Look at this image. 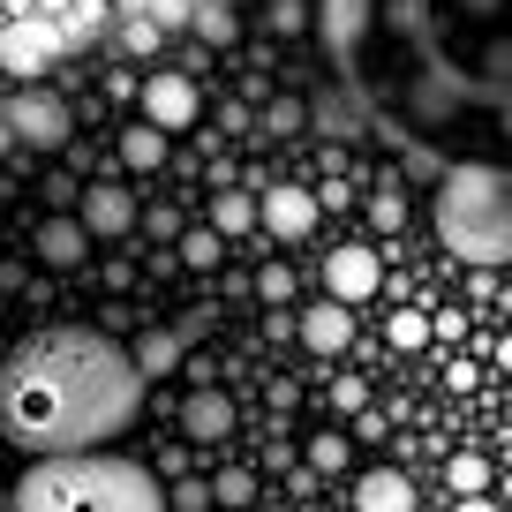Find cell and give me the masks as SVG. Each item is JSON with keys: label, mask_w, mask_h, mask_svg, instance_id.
<instances>
[{"label": "cell", "mask_w": 512, "mask_h": 512, "mask_svg": "<svg viewBox=\"0 0 512 512\" xmlns=\"http://www.w3.org/2000/svg\"><path fill=\"white\" fill-rule=\"evenodd\" d=\"M136 226H151V241H181V211H174V204H151Z\"/></svg>", "instance_id": "obj_30"}, {"label": "cell", "mask_w": 512, "mask_h": 512, "mask_svg": "<svg viewBox=\"0 0 512 512\" xmlns=\"http://www.w3.org/2000/svg\"><path fill=\"white\" fill-rule=\"evenodd\" d=\"M211 497H219L226 512H249L256 505V475L249 467H219V475H211Z\"/></svg>", "instance_id": "obj_22"}, {"label": "cell", "mask_w": 512, "mask_h": 512, "mask_svg": "<svg viewBox=\"0 0 512 512\" xmlns=\"http://www.w3.org/2000/svg\"><path fill=\"white\" fill-rule=\"evenodd\" d=\"M256 294H264V309H287L294 302V272L287 264H264V272H256Z\"/></svg>", "instance_id": "obj_29"}, {"label": "cell", "mask_w": 512, "mask_h": 512, "mask_svg": "<svg viewBox=\"0 0 512 512\" xmlns=\"http://www.w3.org/2000/svg\"><path fill=\"white\" fill-rule=\"evenodd\" d=\"M8 121H16V144L38 151V159L68 151V136H76V113H68V98L46 91V83H23V91L8 98Z\"/></svg>", "instance_id": "obj_4"}, {"label": "cell", "mask_w": 512, "mask_h": 512, "mask_svg": "<svg viewBox=\"0 0 512 512\" xmlns=\"http://www.w3.org/2000/svg\"><path fill=\"white\" fill-rule=\"evenodd\" d=\"M121 166H128V174H159V166H166V128L159 121L121 128Z\"/></svg>", "instance_id": "obj_18"}, {"label": "cell", "mask_w": 512, "mask_h": 512, "mask_svg": "<svg viewBox=\"0 0 512 512\" xmlns=\"http://www.w3.org/2000/svg\"><path fill=\"white\" fill-rule=\"evenodd\" d=\"M31 249H38V264H46V272H76L83 256H91V226L76 219V211H61V219H46L31 234Z\"/></svg>", "instance_id": "obj_11"}, {"label": "cell", "mask_w": 512, "mask_h": 512, "mask_svg": "<svg viewBox=\"0 0 512 512\" xmlns=\"http://www.w3.org/2000/svg\"><path fill=\"white\" fill-rule=\"evenodd\" d=\"M384 339L400 354H415V347H430V309H392V324H384Z\"/></svg>", "instance_id": "obj_23"}, {"label": "cell", "mask_w": 512, "mask_h": 512, "mask_svg": "<svg viewBox=\"0 0 512 512\" xmlns=\"http://www.w3.org/2000/svg\"><path fill=\"white\" fill-rule=\"evenodd\" d=\"M211 226H219L226 241H234V234H256V226H264L256 189H219V196H211Z\"/></svg>", "instance_id": "obj_17"}, {"label": "cell", "mask_w": 512, "mask_h": 512, "mask_svg": "<svg viewBox=\"0 0 512 512\" xmlns=\"http://www.w3.org/2000/svg\"><path fill=\"white\" fill-rule=\"evenodd\" d=\"M437 241L460 264H512V181L497 166H452L437 181Z\"/></svg>", "instance_id": "obj_3"}, {"label": "cell", "mask_w": 512, "mask_h": 512, "mask_svg": "<svg viewBox=\"0 0 512 512\" xmlns=\"http://www.w3.org/2000/svg\"><path fill=\"white\" fill-rule=\"evenodd\" d=\"M354 512H415V482H407L400 467H369V475L354 482Z\"/></svg>", "instance_id": "obj_13"}, {"label": "cell", "mask_w": 512, "mask_h": 512, "mask_svg": "<svg viewBox=\"0 0 512 512\" xmlns=\"http://www.w3.org/2000/svg\"><path fill=\"white\" fill-rule=\"evenodd\" d=\"M196 38H211V46H234V38H241V16H234V8H226V0H196Z\"/></svg>", "instance_id": "obj_20"}, {"label": "cell", "mask_w": 512, "mask_h": 512, "mask_svg": "<svg viewBox=\"0 0 512 512\" xmlns=\"http://www.w3.org/2000/svg\"><path fill=\"white\" fill-rule=\"evenodd\" d=\"M369 219H377L384 234H400V226H407V189H400V181H377V196H369Z\"/></svg>", "instance_id": "obj_24"}, {"label": "cell", "mask_w": 512, "mask_h": 512, "mask_svg": "<svg viewBox=\"0 0 512 512\" xmlns=\"http://www.w3.org/2000/svg\"><path fill=\"white\" fill-rule=\"evenodd\" d=\"M467 16H497V8H505V0H460Z\"/></svg>", "instance_id": "obj_35"}, {"label": "cell", "mask_w": 512, "mask_h": 512, "mask_svg": "<svg viewBox=\"0 0 512 512\" xmlns=\"http://www.w3.org/2000/svg\"><path fill=\"white\" fill-rule=\"evenodd\" d=\"M68 53V31L53 16H8L0 23V76H53V61Z\"/></svg>", "instance_id": "obj_5"}, {"label": "cell", "mask_w": 512, "mask_h": 512, "mask_svg": "<svg viewBox=\"0 0 512 512\" xmlns=\"http://www.w3.org/2000/svg\"><path fill=\"white\" fill-rule=\"evenodd\" d=\"M16 512H166V482L121 452H53L16 482Z\"/></svg>", "instance_id": "obj_2"}, {"label": "cell", "mask_w": 512, "mask_h": 512, "mask_svg": "<svg viewBox=\"0 0 512 512\" xmlns=\"http://www.w3.org/2000/svg\"><path fill=\"white\" fill-rule=\"evenodd\" d=\"M294 339H302L309 354H324V362H332V354H347V347H354V317H347V302H332V294H324L317 309H302Z\"/></svg>", "instance_id": "obj_12"}, {"label": "cell", "mask_w": 512, "mask_h": 512, "mask_svg": "<svg viewBox=\"0 0 512 512\" xmlns=\"http://www.w3.org/2000/svg\"><path fill=\"white\" fill-rule=\"evenodd\" d=\"M219 497H211V482H196V475H181L174 490H166V512H211Z\"/></svg>", "instance_id": "obj_28"}, {"label": "cell", "mask_w": 512, "mask_h": 512, "mask_svg": "<svg viewBox=\"0 0 512 512\" xmlns=\"http://www.w3.org/2000/svg\"><path fill=\"white\" fill-rule=\"evenodd\" d=\"M76 219L91 226V241H121V234H136L144 204H136L121 181H91V189H83V204H76Z\"/></svg>", "instance_id": "obj_8"}, {"label": "cell", "mask_w": 512, "mask_h": 512, "mask_svg": "<svg viewBox=\"0 0 512 512\" xmlns=\"http://www.w3.org/2000/svg\"><path fill=\"white\" fill-rule=\"evenodd\" d=\"M128 8H166V23H181V16H196V0H128Z\"/></svg>", "instance_id": "obj_31"}, {"label": "cell", "mask_w": 512, "mask_h": 512, "mask_svg": "<svg viewBox=\"0 0 512 512\" xmlns=\"http://www.w3.org/2000/svg\"><path fill=\"white\" fill-rule=\"evenodd\" d=\"M151 377L136 369V354L106 332L83 324H53V332L23 339L0 362V437L23 445L31 460L53 452H98L106 437H121L144 415Z\"/></svg>", "instance_id": "obj_1"}, {"label": "cell", "mask_w": 512, "mask_h": 512, "mask_svg": "<svg viewBox=\"0 0 512 512\" xmlns=\"http://www.w3.org/2000/svg\"><path fill=\"white\" fill-rule=\"evenodd\" d=\"M181 437L189 445H226L234 437V400H226L219 384H196L189 400H181Z\"/></svg>", "instance_id": "obj_10"}, {"label": "cell", "mask_w": 512, "mask_h": 512, "mask_svg": "<svg viewBox=\"0 0 512 512\" xmlns=\"http://www.w3.org/2000/svg\"><path fill=\"white\" fill-rule=\"evenodd\" d=\"M46 204H83V196H76V181H68V174H53L46 181Z\"/></svg>", "instance_id": "obj_32"}, {"label": "cell", "mask_w": 512, "mask_h": 512, "mask_svg": "<svg viewBox=\"0 0 512 512\" xmlns=\"http://www.w3.org/2000/svg\"><path fill=\"white\" fill-rule=\"evenodd\" d=\"M384 287V264H377V249H369V241H339L332 256H324V294H332V302H369V294Z\"/></svg>", "instance_id": "obj_6"}, {"label": "cell", "mask_w": 512, "mask_h": 512, "mask_svg": "<svg viewBox=\"0 0 512 512\" xmlns=\"http://www.w3.org/2000/svg\"><path fill=\"white\" fill-rule=\"evenodd\" d=\"M264 512H294V505H264Z\"/></svg>", "instance_id": "obj_36"}, {"label": "cell", "mask_w": 512, "mask_h": 512, "mask_svg": "<svg viewBox=\"0 0 512 512\" xmlns=\"http://www.w3.org/2000/svg\"><path fill=\"white\" fill-rule=\"evenodd\" d=\"M452 512H497V497H460Z\"/></svg>", "instance_id": "obj_34"}, {"label": "cell", "mask_w": 512, "mask_h": 512, "mask_svg": "<svg viewBox=\"0 0 512 512\" xmlns=\"http://www.w3.org/2000/svg\"><path fill=\"white\" fill-rule=\"evenodd\" d=\"M347 445H354V437H339V430H317V437H309V452H302V460L317 467V475H339V467H347Z\"/></svg>", "instance_id": "obj_25"}, {"label": "cell", "mask_w": 512, "mask_h": 512, "mask_svg": "<svg viewBox=\"0 0 512 512\" xmlns=\"http://www.w3.org/2000/svg\"><path fill=\"white\" fill-rule=\"evenodd\" d=\"M174 256H181V264H189V272H211V264H219V256H226V234H219V226H181Z\"/></svg>", "instance_id": "obj_19"}, {"label": "cell", "mask_w": 512, "mask_h": 512, "mask_svg": "<svg viewBox=\"0 0 512 512\" xmlns=\"http://www.w3.org/2000/svg\"><path fill=\"white\" fill-rule=\"evenodd\" d=\"M264 31L272 38H302L309 31V0H272V8H264Z\"/></svg>", "instance_id": "obj_26"}, {"label": "cell", "mask_w": 512, "mask_h": 512, "mask_svg": "<svg viewBox=\"0 0 512 512\" xmlns=\"http://www.w3.org/2000/svg\"><path fill=\"white\" fill-rule=\"evenodd\" d=\"M128 354H136V369H144V377L159 384V377H174V369L189 362V339H181V332H166V324H151V332H136V347H128Z\"/></svg>", "instance_id": "obj_14"}, {"label": "cell", "mask_w": 512, "mask_h": 512, "mask_svg": "<svg viewBox=\"0 0 512 512\" xmlns=\"http://www.w3.org/2000/svg\"><path fill=\"white\" fill-rule=\"evenodd\" d=\"M445 482H452L460 497H482V490H490V460H482V452H452V460H445Z\"/></svg>", "instance_id": "obj_21"}, {"label": "cell", "mask_w": 512, "mask_h": 512, "mask_svg": "<svg viewBox=\"0 0 512 512\" xmlns=\"http://www.w3.org/2000/svg\"><path fill=\"white\" fill-rule=\"evenodd\" d=\"M324 400H332V415H362V407H369V377H332V384H324Z\"/></svg>", "instance_id": "obj_27"}, {"label": "cell", "mask_w": 512, "mask_h": 512, "mask_svg": "<svg viewBox=\"0 0 512 512\" xmlns=\"http://www.w3.org/2000/svg\"><path fill=\"white\" fill-rule=\"evenodd\" d=\"M317 31H324V46H332V53H354V46H362V31H369V0H324Z\"/></svg>", "instance_id": "obj_15"}, {"label": "cell", "mask_w": 512, "mask_h": 512, "mask_svg": "<svg viewBox=\"0 0 512 512\" xmlns=\"http://www.w3.org/2000/svg\"><path fill=\"white\" fill-rule=\"evenodd\" d=\"M302 128H309V106H302V98H264V113H256V136H249V144H294Z\"/></svg>", "instance_id": "obj_16"}, {"label": "cell", "mask_w": 512, "mask_h": 512, "mask_svg": "<svg viewBox=\"0 0 512 512\" xmlns=\"http://www.w3.org/2000/svg\"><path fill=\"white\" fill-rule=\"evenodd\" d=\"M8 151H23V144H16V121H8V106H0V159H8Z\"/></svg>", "instance_id": "obj_33"}, {"label": "cell", "mask_w": 512, "mask_h": 512, "mask_svg": "<svg viewBox=\"0 0 512 512\" xmlns=\"http://www.w3.org/2000/svg\"><path fill=\"white\" fill-rule=\"evenodd\" d=\"M264 204V234L272 241H309L317 234V196L302 189V181H279L272 196H256Z\"/></svg>", "instance_id": "obj_9"}, {"label": "cell", "mask_w": 512, "mask_h": 512, "mask_svg": "<svg viewBox=\"0 0 512 512\" xmlns=\"http://www.w3.org/2000/svg\"><path fill=\"white\" fill-rule=\"evenodd\" d=\"M144 121H159L166 136L174 128H196V113H204V91H196L189 76H174V68H159V76H144Z\"/></svg>", "instance_id": "obj_7"}]
</instances>
